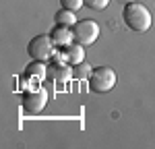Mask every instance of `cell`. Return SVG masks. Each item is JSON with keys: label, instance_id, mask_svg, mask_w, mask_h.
I'll list each match as a JSON object with an SVG mask.
<instances>
[{"label": "cell", "instance_id": "6", "mask_svg": "<svg viewBox=\"0 0 155 149\" xmlns=\"http://www.w3.org/2000/svg\"><path fill=\"white\" fill-rule=\"evenodd\" d=\"M50 37L56 44V48H66V46H71L72 41H74L72 27H68V25H56V27H52Z\"/></svg>", "mask_w": 155, "mask_h": 149}, {"label": "cell", "instance_id": "13", "mask_svg": "<svg viewBox=\"0 0 155 149\" xmlns=\"http://www.w3.org/2000/svg\"><path fill=\"white\" fill-rule=\"evenodd\" d=\"M107 4H110V0H85V6L91 11H104Z\"/></svg>", "mask_w": 155, "mask_h": 149}, {"label": "cell", "instance_id": "11", "mask_svg": "<svg viewBox=\"0 0 155 149\" xmlns=\"http://www.w3.org/2000/svg\"><path fill=\"white\" fill-rule=\"evenodd\" d=\"M54 23H56V25H68V27H72V25L77 23V17H74V12H72V11L62 8V11H58L56 15H54Z\"/></svg>", "mask_w": 155, "mask_h": 149}, {"label": "cell", "instance_id": "1", "mask_svg": "<svg viewBox=\"0 0 155 149\" xmlns=\"http://www.w3.org/2000/svg\"><path fill=\"white\" fill-rule=\"evenodd\" d=\"M122 19H124L126 27L130 31H137V33L149 31L151 29V23H153L151 11L145 4H141V2H128L124 6V11H122Z\"/></svg>", "mask_w": 155, "mask_h": 149}, {"label": "cell", "instance_id": "3", "mask_svg": "<svg viewBox=\"0 0 155 149\" xmlns=\"http://www.w3.org/2000/svg\"><path fill=\"white\" fill-rule=\"evenodd\" d=\"M72 33H74V41L81 46H93L99 39V25L93 19H85V21H77L72 25Z\"/></svg>", "mask_w": 155, "mask_h": 149}, {"label": "cell", "instance_id": "5", "mask_svg": "<svg viewBox=\"0 0 155 149\" xmlns=\"http://www.w3.org/2000/svg\"><path fill=\"white\" fill-rule=\"evenodd\" d=\"M46 104H48V91H46L44 87H37V89L27 91L23 95V101H21V106H23V110L27 112V114H37V112H41L46 108Z\"/></svg>", "mask_w": 155, "mask_h": 149}, {"label": "cell", "instance_id": "9", "mask_svg": "<svg viewBox=\"0 0 155 149\" xmlns=\"http://www.w3.org/2000/svg\"><path fill=\"white\" fill-rule=\"evenodd\" d=\"M48 74L50 79H56V81H66L68 77H72V71H68V66L66 64H62V62H52L48 68Z\"/></svg>", "mask_w": 155, "mask_h": 149}, {"label": "cell", "instance_id": "12", "mask_svg": "<svg viewBox=\"0 0 155 149\" xmlns=\"http://www.w3.org/2000/svg\"><path fill=\"white\" fill-rule=\"evenodd\" d=\"M60 4H62V8H66V11L77 12L79 8L85 6V0H60Z\"/></svg>", "mask_w": 155, "mask_h": 149}, {"label": "cell", "instance_id": "10", "mask_svg": "<svg viewBox=\"0 0 155 149\" xmlns=\"http://www.w3.org/2000/svg\"><path fill=\"white\" fill-rule=\"evenodd\" d=\"M93 73V68H91V64L87 60L79 62V64H72V79H89Z\"/></svg>", "mask_w": 155, "mask_h": 149}, {"label": "cell", "instance_id": "2", "mask_svg": "<svg viewBox=\"0 0 155 149\" xmlns=\"http://www.w3.org/2000/svg\"><path fill=\"white\" fill-rule=\"evenodd\" d=\"M116 83H118V77L114 73V68H110V66H97L89 77V89L97 95L112 91L116 87Z\"/></svg>", "mask_w": 155, "mask_h": 149}, {"label": "cell", "instance_id": "8", "mask_svg": "<svg viewBox=\"0 0 155 149\" xmlns=\"http://www.w3.org/2000/svg\"><path fill=\"white\" fill-rule=\"evenodd\" d=\"M25 77H27V79H37V81H41V79L48 77V68H46L44 62L33 60L27 68H25Z\"/></svg>", "mask_w": 155, "mask_h": 149}, {"label": "cell", "instance_id": "7", "mask_svg": "<svg viewBox=\"0 0 155 149\" xmlns=\"http://www.w3.org/2000/svg\"><path fill=\"white\" fill-rule=\"evenodd\" d=\"M62 50H64V60L68 64H79V62L85 60V46L77 44V41H72L71 46H66Z\"/></svg>", "mask_w": 155, "mask_h": 149}, {"label": "cell", "instance_id": "4", "mask_svg": "<svg viewBox=\"0 0 155 149\" xmlns=\"http://www.w3.org/2000/svg\"><path fill=\"white\" fill-rule=\"evenodd\" d=\"M54 50H56V44L52 41L50 35H35L27 44V54L31 56V60H39V62L50 60Z\"/></svg>", "mask_w": 155, "mask_h": 149}]
</instances>
